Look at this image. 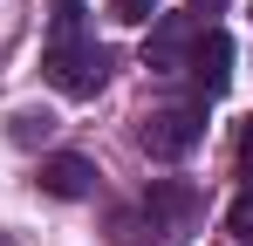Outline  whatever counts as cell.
<instances>
[{
	"label": "cell",
	"instance_id": "cell-7",
	"mask_svg": "<svg viewBox=\"0 0 253 246\" xmlns=\"http://www.w3.org/2000/svg\"><path fill=\"white\" fill-rule=\"evenodd\" d=\"M158 14V0H110V21H124V28H144Z\"/></svg>",
	"mask_w": 253,
	"mask_h": 246
},
{
	"label": "cell",
	"instance_id": "cell-2",
	"mask_svg": "<svg viewBox=\"0 0 253 246\" xmlns=\"http://www.w3.org/2000/svg\"><path fill=\"white\" fill-rule=\"evenodd\" d=\"M199 137H206V103H165V110H151V117L137 123V144H144L158 164L192 158Z\"/></svg>",
	"mask_w": 253,
	"mask_h": 246
},
{
	"label": "cell",
	"instance_id": "cell-6",
	"mask_svg": "<svg viewBox=\"0 0 253 246\" xmlns=\"http://www.w3.org/2000/svg\"><path fill=\"white\" fill-rule=\"evenodd\" d=\"M42 192L48 199H89L96 192V164L76 158V151H55V158H42Z\"/></svg>",
	"mask_w": 253,
	"mask_h": 246
},
{
	"label": "cell",
	"instance_id": "cell-1",
	"mask_svg": "<svg viewBox=\"0 0 253 246\" xmlns=\"http://www.w3.org/2000/svg\"><path fill=\"white\" fill-rule=\"evenodd\" d=\"M42 76H48V89H62V96H96L103 76H110V48H96V41H83V35H55L48 55H42Z\"/></svg>",
	"mask_w": 253,
	"mask_h": 246
},
{
	"label": "cell",
	"instance_id": "cell-4",
	"mask_svg": "<svg viewBox=\"0 0 253 246\" xmlns=\"http://www.w3.org/2000/svg\"><path fill=\"white\" fill-rule=\"evenodd\" d=\"M192 41H199V28H192L185 14H151L144 69H151V76H185V62H192Z\"/></svg>",
	"mask_w": 253,
	"mask_h": 246
},
{
	"label": "cell",
	"instance_id": "cell-3",
	"mask_svg": "<svg viewBox=\"0 0 253 246\" xmlns=\"http://www.w3.org/2000/svg\"><path fill=\"white\" fill-rule=\"evenodd\" d=\"M144 226H151L158 246H185L192 226H199V192L178 185V178H158V185L144 192Z\"/></svg>",
	"mask_w": 253,
	"mask_h": 246
},
{
	"label": "cell",
	"instance_id": "cell-8",
	"mask_svg": "<svg viewBox=\"0 0 253 246\" xmlns=\"http://www.w3.org/2000/svg\"><path fill=\"white\" fill-rule=\"evenodd\" d=\"M48 130H55V117H35V110H21V117H14V144H42Z\"/></svg>",
	"mask_w": 253,
	"mask_h": 246
},
{
	"label": "cell",
	"instance_id": "cell-9",
	"mask_svg": "<svg viewBox=\"0 0 253 246\" xmlns=\"http://www.w3.org/2000/svg\"><path fill=\"white\" fill-rule=\"evenodd\" d=\"M240 178H247V199H253V117L240 123Z\"/></svg>",
	"mask_w": 253,
	"mask_h": 246
},
{
	"label": "cell",
	"instance_id": "cell-5",
	"mask_svg": "<svg viewBox=\"0 0 253 246\" xmlns=\"http://www.w3.org/2000/svg\"><path fill=\"white\" fill-rule=\"evenodd\" d=\"M185 76L199 82L206 96H219V89L233 82V41L219 35V28H206V35L192 41V62H185Z\"/></svg>",
	"mask_w": 253,
	"mask_h": 246
},
{
	"label": "cell",
	"instance_id": "cell-10",
	"mask_svg": "<svg viewBox=\"0 0 253 246\" xmlns=\"http://www.w3.org/2000/svg\"><path fill=\"white\" fill-rule=\"evenodd\" d=\"M185 7H192V14H212V7H226V0H185Z\"/></svg>",
	"mask_w": 253,
	"mask_h": 246
}]
</instances>
